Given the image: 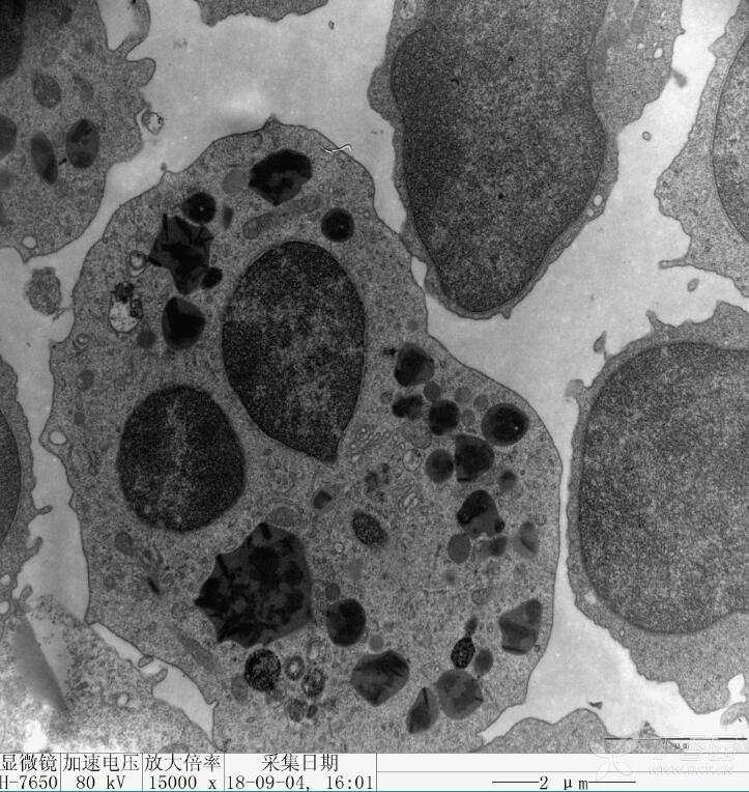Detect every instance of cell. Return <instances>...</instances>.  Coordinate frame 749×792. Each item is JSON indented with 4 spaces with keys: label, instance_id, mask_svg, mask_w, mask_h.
Returning a JSON list of instances; mask_svg holds the SVG:
<instances>
[{
    "label": "cell",
    "instance_id": "obj_21",
    "mask_svg": "<svg viewBox=\"0 0 749 792\" xmlns=\"http://www.w3.org/2000/svg\"><path fill=\"white\" fill-rule=\"evenodd\" d=\"M181 209L188 219L197 224L210 223L217 212L216 201L207 192H198L188 197Z\"/></svg>",
    "mask_w": 749,
    "mask_h": 792
},
{
    "label": "cell",
    "instance_id": "obj_6",
    "mask_svg": "<svg viewBox=\"0 0 749 792\" xmlns=\"http://www.w3.org/2000/svg\"><path fill=\"white\" fill-rule=\"evenodd\" d=\"M213 239L204 226L164 215L161 232L151 252V262L166 268L174 277L179 292L189 295L200 287L210 269Z\"/></svg>",
    "mask_w": 749,
    "mask_h": 792
},
{
    "label": "cell",
    "instance_id": "obj_9",
    "mask_svg": "<svg viewBox=\"0 0 749 792\" xmlns=\"http://www.w3.org/2000/svg\"><path fill=\"white\" fill-rule=\"evenodd\" d=\"M205 327V316L195 305L181 298L168 301L162 318V331L170 349L182 351L193 347Z\"/></svg>",
    "mask_w": 749,
    "mask_h": 792
},
{
    "label": "cell",
    "instance_id": "obj_19",
    "mask_svg": "<svg viewBox=\"0 0 749 792\" xmlns=\"http://www.w3.org/2000/svg\"><path fill=\"white\" fill-rule=\"evenodd\" d=\"M322 231L333 242H347L355 233L354 218L348 211L334 209L324 217Z\"/></svg>",
    "mask_w": 749,
    "mask_h": 792
},
{
    "label": "cell",
    "instance_id": "obj_28",
    "mask_svg": "<svg viewBox=\"0 0 749 792\" xmlns=\"http://www.w3.org/2000/svg\"><path fill=\"white\" fill-rule=\"evenodd\" d=\"M223 278L221 270L218 268H210L206 273L203 281H201V289L210 290L217 287Z\"/></svg>",
    "mask_w": 749,
    "mask_h": 792
},
{
    "label": "cell",
    "instance_id": "obj_23",
    "mask_svg": "<svg viewBox=\"0 0 749 792\" xmlns=\"http://www.w3.org/2000/svg\"><path fill=\"white\" fill-rule=\"evenodd\" d=\"M354 529L358 539L367 546L382 545L386 539V534L380 524L364 514L355 518Z\"/></svg>",
    "mask_w": 749,
    "mask_h": 792
},
{
    "label": "cell",
    "instance_id": "obj_16",
    "mask_svg": "<svg viewBox=\"0 0 749 792\" xmlns=\"http://www.w3.org/2000/svg\"><path fill=\"white\" fill-rule=\"evenodd\" d=\"M27 296L39 313L53 315L62 303L60 281L50 269L37 271L28 286Z\"/></svg>",
    "mask_w": 749,
    "mask_h": 792
},
{
    "label": "cell",
    "instance_id": "obj_7",
    "mask_svg": "<svg viewBox=\"0 0 749 792\" xmlns=\"http://www.w3.org/2000/svg\"><path fill=\"white\" fill-rule=\"evenodd\" d=\"M312 177L309 158L295 150H282L253 166L249 187L273 206L292 200Z\"/></svg>",
    "mask_w": 749,
    "mask_h": 792
},
{
    "label": "cell",
    "instance_id": "obj_18",
    "mask_svg": "<svg viewBox=\"0 0 749 792\" xmlns=\"http://www.w3.org/2000/svg\"><path fill=\"white\" fill-rule=\"evenodd\" d=\"M439 703L434 693L423 689L413 705L408 717V727L412 733L426 731L437 722Z\"/></svg>",
    "mask_w": 749,
    "mask_h": 792
},
{
    "label": "cell",
    "instance_id": "obj_10",
    "mask_svg": "<svg viewBox=\"0 0 749 792\" xmlns=\"http://www.w3.org/2000/svg\"><path fill=\"white\" fill-rule=\"evenodd\" d=\"M438 696L444 713L453 720H464L483 703L475 678L463 669L445 672L438 683Z\"/></svg>",
    "mask_w": 749,
    "mask_h": 792
},
{
    "label": "cell",
    "instance_id": "obj_2",
    "mask_svg": "<svg viewBox=\"0 0 749 792\" xmlns=\"http://www.w3.org/2000/svg\"><path fill=\"white\" fill-rule=\"evenodd\" d=\"M579 530L604 603L695 631L748 603L747 362L640 355L598 393Z\"/></svg>",
    "mask_w": 749,
    "mask_h": 792
},
{
    "label": "cell",
    "instance_id": "obj_17",
    "mask_svg": "<svg viewBox=\"0 0 749 792\" xmlns=\"http://www.w3.org/2000/svg\"><path fill=\"white\" fill-rule=\"evenodd\" d=\"M495 503L491 496L484 491L473 493L466 500L458 514L459 524L465 528L485 529L493 527L498 532L503 531L499 526L485 519H494Z\"/></svg>",
    "mask_w": 749,
    "mask_h": 792
},
{
    "label": "cell",
    "instance_id": "obj_22",
    "mask_svg": "<svg viewBox=\"0 0 749 792\" xmlns=\"http://www.w3.org/2000/svg\"><path fill=\"white\" fill-rule=\"evenodd\" d=\"M425 468L432 482L441 484L452 477L455 470L454 459L448 451L438 449L428 457Z\"/></svg>",
    "mask_w": 749,
    "mask_h": 792
},
{
    "label": "cell",
    "instance_id": "obj_15",
    "mask_svg": "<svg viewBox=\"0 0 749 792\" xmlns=\"http://www.w3.org/2000/svg\"><path fill=\"white\" fill-rule=\"evenodd\" d=\"M281 664L275 654L268 649L256 650L245 666L246 682L259 692L271 691L279 678Z\"/></svg>",
    "mask_w": 749,
    "mask_h": 792
},
{
    "label": "cell",
    "instance_id": "obj_20",
    "mask_svg": "<svg viewBox=\"0 0 749 792\" xmlns=\"http://www.w3.org/2000/svg\"><path fill=\"white\" fill-rule=\"evenodd\" d=\"M459 417V409L455 403L447 400L437 402L429 412V429L436 436L446 435L457 427Z\"/></svg>",
    "mask_w": 749,
    "mask_h": 792
},
{
    "label": "cell",
    "instance_id": "obj_24",
    "mask_svg": "<svg viewBox=\"0 0 749 792\" xmlns=\"http://www.w3.org/2000/svg\"><path fill=\"white\" fill-rule=\"evenodd\" d=\"M423 405L421 396H407V398H402L394 404L393 413L400 418L416 420L422 414Z\"/></svg>",
    "mask_w": 749,
    "mask_h": 792
},
{
    "label": "cell",
    "instance_id": "obj_25",
    "mask_svg": "<svg viewBox=\"0 0 749 792\" xmlns=\"http://www.w3.org/2000/svg\"><path fill=\"white\" fill-rule=\"evenodd\" d=\"M475 655V645L471 637H465L455 645L451 660L457 669H466Z\"/></svg>",
    "mask_w": 749,
    "mask_h": 792
},
{
    "label": "cell",
    "instance_id": "obj_3",
    "mask_svg": "<svg viewBox=\"0 0 749 792\" xmlns=\"http://www.w3.org/2000/svg\"><path fill=\"white\" fill-rule=\"evenodd\" d=\"M365 324L347 273L314 245L276 247L245 273L225 311L226 375L271 439L335 462L362 382Z\"/></svg>",
    "mask_w": 749,
    "mask_h": 792
},
{
    "label": "cell",
    "instance_id": "obj_14",
    "mask_svg": "<svg viewBox=\"0 0 749 792\" xmlns=\"http://www.w3.org/2000/svg\"><path fill=\"white\" fill-rule=\"evenodd\" d=\"M435 374V362L421 348L408 344L403 347L395 366V379L403 387L424 384Z\"/></svg>",
    "mask_w": 749,
    "mask_h": 792
},
{
    "label": "cell",
    "instance_id": "obj_11",
    "mask_svg": "<svg viewBox=\"0 0 749 792\" xmlns=\"http://www.w3.org/2000/svg\"><path fill=\"white\" fill-rule=\"evenodd\" d=\"M481 428L486 442L509 447L522 441L534 426L530 416L522 408L512 404H499L487 411Z\"/></svg>",
    "mask_w": 749,
    "mask_h": 792
},
{
    "label": "cell",
    "instance_id": "obj_4",
    "mask_svg": "<svg viewBox=\"0 0 749 792\" xmlns=\"http://www.w3.org/2000/svg\"><path fill=\"white\" fill-rule=\"evenodd\" d=\"M246 470L239 436L203 390H159L126 423L121 488L137 518L153 528L186 533L209 526L241 498Z\"/></svg>",
    "mask_w": 749,
    "mask_h": 792
},
{
    "label": "cell",
    "instance_id": "obj_26",
    "mask_svg": "<svg viewBox=\"0 0 749 792\" xmlns=\"http://www.w3.org/2000/svg\"><path fill=\"white\" fill-rule=\"evenodd\" d=\"M324 687L325 676L321 670L313 669L305 675L302 683V689L307 696L315 697L320 695L323 692Z\"/></svg>",
    "mask_w": 749,
    "mask_h": 792
},
{
    "label": "cell",
    "instance_id": "obj_5",
    "mask_svg": "<svg viewBox=\"0 0 749 792\" xmlns=\"http://www.w3.org/2000/svg\"><path fill=\"white\" fill-rule=\"evenodd\" d=\"M312 587L298 537L263 523L238 549L218 557L198 604L213 620L221 639L253 647L310 624Z\"/></svg>",
    "mask_w": 749,
    "mask_h": 792
},
{
    "label": "cell",
    "instance_id": "obj_13",
    "mask_svg": "<svg viewBox=\"0 0 749 792\" xmlns=\"http://www.w3.org/2000/svg\"><path fill=\"white\" fill-rule=\"evenodd\" d=\"M365 626V611L355 600H345L334 604L328 611V633L331 640L338 646L356 644L361 639Z\"/></svg>",
    "mask_w": 749,
    "mask_h": 792
},
{
    "label": "cell",
    "instance_id": "obj_27",
    "mask_svg": "<svg viewBox=\"0 0 749 792\" xmlns=\"http://www.w3.org/2000/svg\"><path fill=\"white\" fill-rule=\"evenodd\" d=\"M285 673L292 681L300 680L305 673V664L299 657H293L285 664Z\"/></svg>",
    "mask_w": 749,
    "mask_h": 792
},
{
    "label": "cell",
    "instance_id": "obj_1",
    "mask_svg": "<svg viewBox=\"0 0 749 792\" xmlns=\"http://www.w3.org/2000/svg\"><path fill=\"white\" fill-rule=\"evenodd\" d=\"M396 55L417 230L435 262L497 276L563 232L591 187L578 24L551 3H444Z\"/></svg>",
    "mask_w": 749,
    "mask_h": 792
},
{
    "label": "cell",
    "instance_id": "obj_12",
    "mask_svg": "<svg viewBox=\"0 0 749 792\" xmlns=\"http://www.w3.org/2000/svg\"><path fill=\"white\" fill-rule=\"evenodd\" d=\"M494 463V451L488 442L473 437L456 439L455 471L460 483H469L485 474Z\"/></svg>",
    "mask_w": 749,
    "mask_h": 792
},
{
    "label": "cell",
    "instance_id": "obj_8",
    "mask_svg": "<svg viewBox=\"0 0 749 792\" xmlns=\"http://www.w3.org/2000/svg\"><path fill=\"white\" fill-rule=\"evenodd\" d=\"M409 677L407 661L387 652L363 657L353 671L352 684L368 703L379 706L405 687Z\"/></svg>",
    "mask_w": 749,
    "mask_h": 792
}]
</instances>
